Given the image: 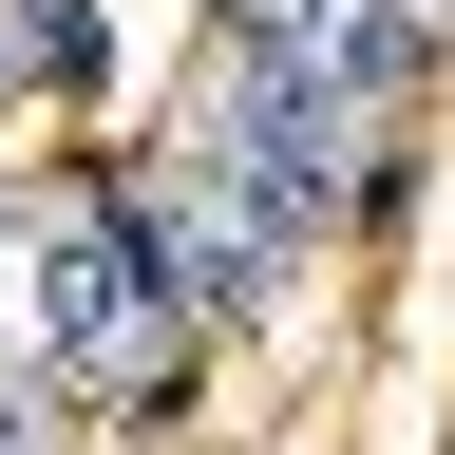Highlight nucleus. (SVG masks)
<instances>
[{
    "label": "nucleus",
    "mask_w": 455,
    "mask_h": 455,
    "mask_svg": "<svg viewBox=\"0 0 455 455\" xmlns=\"http://www.w3.org/2000/svg\"><path fill=\"white\" fill-rule=\"evenodd\" d=\"M152 323H171V247L114 228V209H76V228L38 247V341H57V379H133Z\"/></svg>",
    "instance_id": "nucleus-1"
},
{
    "label": "nucleus",
    "mask_w": 455,
    "mask_h": 455,
    "mask_svg": "<svg viewBox=\"0 0 455 455\" xmlns=\"http://www.w3.org/2000/svg\"><path fill=\"white\" fill-rule=\"evenodd\" d=\"M341 20H361V0H209V57L228 76H323Z\"/></svg>",
    "instance_id": "nucleus-2"
},
{
    "label": "nucleus",
    "mask_w": 455,
    "mask_h": 455,
    "mask_svg": "<svg viewBox=\"0 0 455 455\" xmlns=\"http://www.w3.org/2000/svg\"><path fill=\"white\" fill-rule=\"evenodd\" d=\"M0 455H20V418H0Z\"/></svg>",
    "instance_id": "nucleus-3"
}]
</instances>
